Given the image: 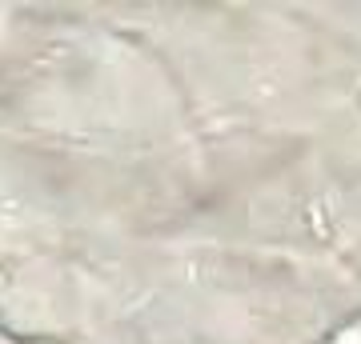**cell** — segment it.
Wrapping results in <instances>:
<instances>
[{"instance_id":"obj_1","label":"cell","mask_w":361,"mask_h":344,"mask_svg":"<svg viewBox=\"0 0 361 344\" xmlns=\"http://www.w3.org/2000/svg\"><path fill=\"white\" fill-rule=\"evenodd\" d=\"M329 344H361V324H353V329H345V332H337Z\"/></svg>"}]
</instances>
